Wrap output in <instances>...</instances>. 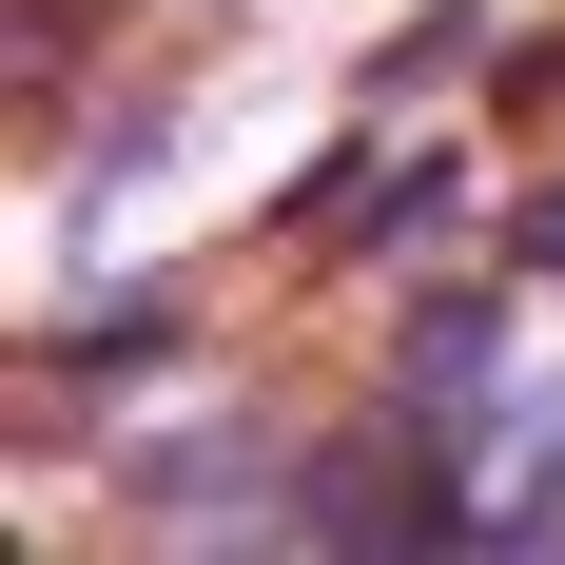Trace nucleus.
Returning a JSON list of instances; mask_svg holds the SVG:
<instances>
[{
    "label": "nucleus",
    "instance_id": "obj_1",
    "mask_svg": "<svg viewBox=\"0 0 565 565\" xmlns=\"http://www.w3.org/2000/svg\"><path fill=\"white\" fill-rule=\"evenodd\" d=\"M292 468H274V429H195V449H137V508L157 526H234V508H274Z\"/></svg>",
    "mask_w": 565,
    "mask_h": 565
},
{
    "label": "nucleus",
    "instance_id": "obj_2",
    "mask_svg": "<svg viewBox=\"0 0 565 565\" xmlns=\"http://www.w3.org/2000/svg\"><path fill=\"white\" fill-rule=\"evenodd\" d=\"M157 351H175V292H117V312H78L40 371H58V391H98V371H157Z\"/></svg>",
    "mask_w": 565,
    "mask_h": 565
},
{
    "label": "nucleus",
    "instance_id": "obj_3",
    "mask_svg": "<svg viewBox=\"0 0 565 565\" xmlns=\"http://www.w3.org/2000/svg\"><path fill=\"white\" fill-rule=\"evenodd\" d=\"M449 58H488V20H468V0H429V20H409V40L371 58V98H409V78H449Z\"/></svg>",
    "mask_w": 565,
    "mask_h": 565
},
{
    "label": "nucleus",
    "instance_id": "obj_4",
    "mask_svg": "<svg viewBox=\"0 0 565 565\" xmlns=\"http://www.w3.org/2000/svg\"><path fill=\"white\" fill-rule=\"evenodd\" d=\"M526 274H546V292H565V195H546V215H526Z\"/></svg>",
    "mask_w": 565,
    "mask_h": 565
}]
</instances>
